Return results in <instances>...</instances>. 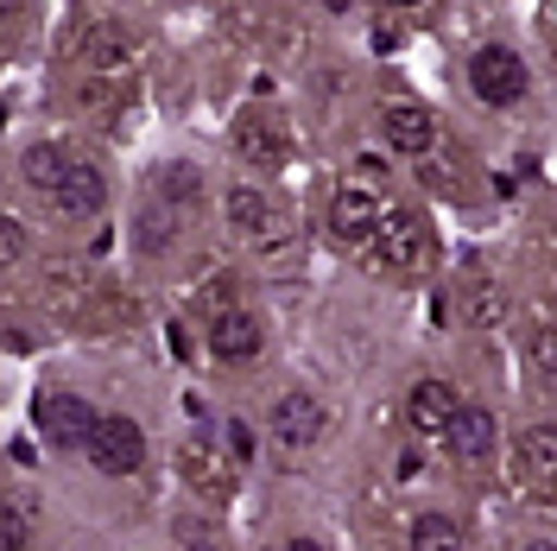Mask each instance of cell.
<instances>
[{
  "instance_id": "cell-30",
  "label": "cell",
  "mask_w": 557,
  "mask_h": 551,
  "mask_svg": "<svg viewBox=\"0 0 557 551\" xmlns=\"http://www.w3.org/2000/svg\"><path fill=\"white\" fill-rule=\"evenodd\" d=\"M0 127H7V108H0Z\"/></svg>"
},
{
  "instance_id": "cell-11",
  "label": "cell",
  "mask_w": 557,
  "mask_h": 551,
  "mask_svg": "<svg viewBox=\"0 0 557 551\" xmlns=\"http://www.w3.org/2000/svg\"><path fill=\"white\" fill-rule=\"evenodd\" d=\"M462 406L456 400L450 380H418L412 393H406V425H412V438H444V425H450V413Z\"/></svg>"
},
{
  "instance_id": "cell-25",
  "label": "cell",
  "mask_w": 557,
  "mask_h": 551,
  "mask_svg": "<svg viewBox=\"0 0 557 551\" xmlns=\"http://www.w3.org/2000/svg\"><path fill=\"white\" fill-rule=\"evenodd\" d=\"M355 172H361L355 184H374V177H386V159H381V152H361V159H355Z\"/></svg>"
},
{
  "instance_id": "cell-14",
  "label": "cell",
  "mask_w": 557,
  "mask_h": 551,
  "mask_svg": "<svg viewBox=\"0 0 557 551\" xmlns=\"http://www.w3.org/2000/svg\"><path fill=\"white\" fill-rule=\"evenodd\" d=\"M513 469H520L525 482H552L557 476V438H552V425H525L520 438H513Z\"/></svg>"
},
{
  "instance_id": "cell-21",
  "label": "cell",
  "mask_w": 557,
  "mask_h": 551,
  "mask_svg": "<svg viewBox=\"0 0 557 551\" xmlns=\"http://www.w3.org/2000/svg\"><path fill=\"white\" fill-rule=\"evenodd\" d=\"M121 102V89L102 83V76H76V108H89V114H108V108Z\"/></svg>"
},
{
  "instance_id": "cell-13",
  "label": "cell",
  "mask_w": 557,
  "mask_h": 551,
  "mask_svg": "<svg viewBox=\"0 0 557 551\" xmlns=\"http://www.w3.org/2000/svg\"><path fill=\"white\" fill-rule=\"evenodd\" d=\"M134 70V45H127V33L121 26H89V38H83V76H102V83H121Z\"/></svg>"
},
{
  "instance_id": "cell-4",
  "label": "cell",
  "mask_w": 557,
  "mask_h": 551,
  "mask_svg": "<svg viewBox=\"0 0 557 551\" xmlns=\"http://www.w3.org/2000/svg\"><path fill=\"white\" fill-rule=\"evenodd\" d=\"M374 229H381V197H374V184H355V177H348L343 191L330 197V235L348 242V247H368Z\"/></svg>"
},
{
  "instance_id": "cell-6",
  "label": "cell",
  "mask_w": 557,
  "mask_h": 551,
  "mask_svg": "<svg viewBox=\"0 0 557 551\" xmlns=\"http://www.w3.org/2000/svg\"><path fill=\"white\" fill-rule=\"evenodd\" d=\"M267 425H273L278 450H311L317 438H323V400H311L305 387H292V393H278L273 400Z\"/></svg>"
},
{
  "instance_id": "cell-3",
  "label": "cell",
  "mask_w": 557,
  "mask_h": 551,
  "mask_svg": "<svg viewBox=\"0 0 557 551\" xmlns=\"http://www.w3.org/2000/svg\"><path fill=\"white\" fill-rule=\"evenodd\" d=\"M469 89H475L487 108H513L525 96V58L513 45H482L475 64H469Z\"/></svg>"
},
{
  "instance_id": "cell-2",
  "label": "cell",
  "mask_w": 557,
  "mask_h": 551,
  "mask_svg": "<svg viewBox=\"0 0 557 551\" xmlns=\"http://www.w3.org/2000/svg\"><path fill=\"white\" fill-rule=\"evenodd\" d=\"M83 450H89V463L102 469V476H134L139 463H146V431H139L134 418H96L89 425V438H83Z\"/></svg>"
},
{
  "instance_id": "cell-24",
  "label": "cell",
  "mask_w": 557,
  "mask_h": 551,
  "mask_svg": "<svg viewBox=\"0 0 557 551\" xmlns=\"http://www.w3.org/2000/svg\"><path fill=\"white\" fill-rule=\"evenodd\" d=\"M532 368H539V375H552V368H557V336H552V323H539V330H532Z\"/></svg>"
},
{
  "instance_id": "cell-28",
  "label": "cell",
  "mask_w": 557,
  "mask_h": 551,
  "mask_svg": "<svg viewBox=\"0 0 557 551\" xmlns=\"http://www.w3.org/2000/svg\"><path fill=\"white\" fill-rule=\"evenodd\" d=\"M525 551H552V539H532V546H525Z\"/></svg>"
},
{
  "instance_id": "cell-31",
  "label": "cell",
  "mask_w": 557,
  "mask_h": 551,
  "mask_svg": "<svg viewBox=\"0 0 557 551\" xmlns=\"http://www.w3.org/2000/svg\"><path fill=\"white\" fill-rule=\"evenodd\" d=\"M0 184H7V172H0Z\"/></svg>"
},
{
  "instance_id": "cell-23",
  "label": "cell",
  "mask_w": 557,
  "mask_h": 551,
  "mask_svg": "<svg viewBox=\"0 0 557 551\" xmlns=\"http://www.w3.org/2000/svg\"><path fill=\"white\" fill-rule=\"evenodd\" d=\"M26 254V222H13V216H0V267H13Z\"/></svg>"
},
{
  "instance_id": "cell-15",
  "label": "cell",
  "mask_w": 557,
  "mask_h": 551,
  "mask_svg": "<svg viewBox=\"0 0 557 551\" xmlns=\"http://www.w3.org/2000/svg\"><path fill=\"white\" fill-rule=\"evenodd\" d=\"M222 209H228V229L247 235V242H260V235L273 229V204H267V191H260V184H228Z\"/></svg>"
},
{
  "instance_id": "cell-5",
  "label": "cell",
  "mask_w": 557,
  "mask_h": 551,
  "mask_svg": "<svg viewBox=\"0 0 557 551\" xmlns=\"http://www.w3.org/2000/svg\"><path fill=\"white\" fill-rule=\"evenodd\" d=\"M267 348V323H260V310L247 305H228L209 317V355L215 362H253Z\"/></svg>"
},
{
  "instance_id": "cell-17",
  "label": "cell",
  "mask_w": 557,
  "mask_h": 551,
  "mask_svg": "<svg viewBox=\"0 0 557 551\" xmlns=\"http://www.w3.org/2000/svg\"><path fill=\"white\" fill-rule=\"evenodd\" d=\"M64 146H58V139H33V146H26V159H20V172L33 177L38 191H58V177H64Z\"/></svg>"
},
{
  "instance_id": "cell-27",
  "label": "cell",
  "mask_w": 557,
  "mask_h": 551,
  "mask_svg": "<svg viewBox=\"0 0 557 551\" xmlns=\"http://www.w3.org/2000/svg\"><path fill=\"white\" fill-rule=\"evenodd\" d=\"M278 551H323V546H317V539H305V532H298V539H285V546H278Z\"/></svg>"
},
{
  "instance_id": "cell-7",
  "label": "cell",
  "mask_w": 557,
  "mask_h": 551,
  "mask_svg": "<svg viewBox=\"0 0 557 551\" xmlns=\"http://www.w3.org/2000/svg\"><path fill=\"white\" fill-rule=\"evenodd\" d=\"M51 209L70 216V222L102 216V209H108V172H102V166H89V159H70L64 177H58V191H51Z\"/></svg>"
},
{
  "instance_id": "cell-29",
  "label": "cell",
  "mask_w": 557,
  "mask_h": 551,
  "mask_svg": "<svg viewBox=\"0 0 557 551\" xmlns=\"http://www.w3.org/2000/svg\"><path fill=\"white\" fill-rule=\"evenodd\" d=\"M190 551H222V546H209V539H197V546H190Z\"/></svg>"
},
{
  "instance_id": "cell-19",
  "label": "cell",
  "mask_w": 557,
  "mask_h": 551,
  "mask_svg": "<svg viewBox=\"0 0 557 551\" xmlns=\"http://www.w3.org/2000/svg\"><path fill=\"white\" fill-rule=\"evenodd\" d=\"M197 197H203L197 166H165V177H159V204L177 216V209H197Z\"/></svg>"
},
{
  "instance_id": "cell-22",
  "label": "cell",
  "mask_w": 557,
  "mask_h": 551,
  "mask_svg": "<svg viewBox=\"0 0 557 551\" xmlns=\"http://www.w3.org/2000/svg\"><path fill=\"white\" fill-rule=\"evenodd\" d=\"M184 469H190V488H222V463H215V456H203V444L184 450Z\"/></svg>"
},
{
  "instance_id": "cell-26",
  "label": "cell",
  "mask_w": 557,
  "mask_h": 551,
  "mask_svg": "<svg viewBox=\"0 0 557 551\" xmlns=\"http://www.w3.org/2000/svg\"><path fill=\"white\" fill-rule=\"evenodd\" d=\"M228 450H235V456H242V463H247V456H253V431H247L242 418H235V425H228Z\"/></svg>"
},
{
  "instance_id": "cell-20",
  "label": "cell",
  "mask_w": 557,
  "mask_h": 551,
  "mask_svg": "<svg viewBox=\"0 0 557 551\" xmlns=\"http://www.w3.org/2000/svg\"><path fill=\"white\" fill-rule=\"evenodd\" d=\"M26 546H33V519L13 501H0V551H26Z\"/></svg>"
},
{
  "instance_id": "cell-10",
  "label": "cell",
  "mask_w": 557,
  "mask_h": 551,
  "mask_svg": "<svg viewBox=\"0 0 557 551\" xmlns=\"http://www.w3.org/2000/svg\"><path fill=\"white\" fill-rule=\"evenodd\" d=\"M235 152H242L247 166L273 172V166H285V127H278L267 108H242V121H235Z\"/></svg>"
},
{
  "instance_id": "cell-18",
  "label": "cell",
  "mask_w": 557,
  "mask_h": 551,
  "mask_svg": "<svg viewBox=\"0 0 557 551\" xmlns=\"http://www.w3.org/2000/svg\"><path fill=\"white\" fill-rule=\"evenodd\" d=\"M412 551H462V526L450 514H418L412 519Z\"/></svg>"
},
{
  "instance_id": "cell-12",
  "label": "cell",
  "mask_w": 557,
  "mask_h": 551,
  "mask_svg": "<svg viewBox=\"0 0 557 551\" xmlns=\"http://www.w3.org/2000/svg\"><path fill=\"white\" fill-rule=\"evenodd\" d=\"M381 134L393 152H431L437 146V121H431V108H418V102H386L381 108Z\"/></svg>"
},
{
  "instance_id": "cell-8",
  "label": "cell",
  "mask_w": 557,
  "mask_h": 551,
  "mask_svg": "<svg viewBox=\"0 0 557 551\" xmlns=\"http://www.w3.org/2000/svg\"><path fill=\"white\" fill-rule=\"evenodd\" d=\"M444 444H450L456 463H487L494 444H500V418L487 406H456L450 425H444Z\"/></svg>"
},
{
  "instance_id": "cell-1",
  "label": "cell",
  "mask_w": 557,
  "mask_h": 551,
  "mask_svg": "<svg viewBox=\"0 0 557 551\" xmlns=\"http://www.w3.org/2000/svg\"><path fill=\"white\" fill-rule=\"evenodd\" d=\"M374 254H381L393 273H406V267H418L424 254H431V222H424V209L399 204V209H381V229H374Z\"/></svg>"
},
{
  "instance_id": "cell-9",
  "label": "cell",
  "mask_w": 557,
  "mask_h": 551,
  "mask_svg": "<svg viewBox=\"0 0 557 551\" xmlns=\"http://www.w3.org/2000/svg\"><path fill=\"white\" fill-rule=\"evenodd\" d=\"M96 418H102V413H96L83 393H45V400H38V425H45V438H51L58 450L83 444Z\"/></svg>"
},
{
  "instance_id": "cell-16",
  "label": "cell",
  "mask_w": 557,
  "mask_h": 551,
  "mask_svg": "<svg viewBox=\"0 0 557 551\" xmlns=\"http://www.w3.org/2000/svg\"><path fill=\"white\" fill-rule=\"evenodd\" d=\"M462 323H469V330L507 323V292H500L494 273H469V285H462Z\"/></svg>"
}]
</instances>
